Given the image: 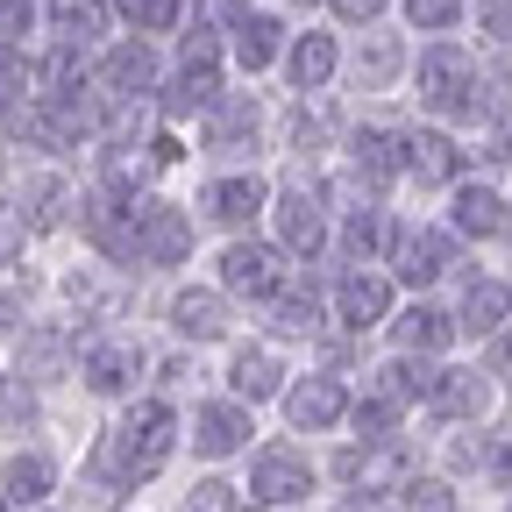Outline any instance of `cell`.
<instances>
[{
    "label": "cell",
    "mask_w": 512,
    "mask_h": 512,
    "mask_svg": "<svg viewBox=\"0 0 512 512\" xmlns=\"http://www.w3.org/2000/svg\"><path fill=\"white\" fill-rule=\"evenodd\" d=\"M171 441H178V420L164 399H143L136 413H128L107 441H100V477L107 484H143L171 463Z\"/></svg>",
    "instance_id": "cell-1"
},
{
    "label": "cell",
    "mask_w": 512,
    "mask_h": 512,
    "mask_svg": "<svg viewBox=\"0 0 512 512\" xmlns=\"http://www.w3.org/2000/svg\"><path fill=\"white\" fill-rule=\"evenodd\" d=\"M214 100H221V43H214V29H192L185 50H178V72H171L164 114L178 121V114H200V107H214Z\"/></svg>",
    "instance_id": "cell-2"
},
{
    "label": "cell",
    "mask_w": 512,
    "mask_h": 512,
    "mask_svg": "<svg viewBox=\"0 0 512 512\" xmlns=\"http://www.w3.org/2000/svg\"><path fill=\"white\" fill-rule=\"evenodd\" d=\"M477 79V64H470V50L463 43H427L420 50V64H413V86H420V107H434V114H448L456 107V93Z\"/></svg>",
    "instance_id": "cell-3"
},
{
    "label": "cell",
    "mask_w": 512,
    "mask_h": 512,
    "mask_svg": "<svg viewBox=\"0 0 512 512\" xmlns=\"http://www.w3.org/2000/svg\"><path fill=\"white\" fill-rule=\"evenodd\" d=\"M221 285L242 292V299H278L285 292V242H228L221 256Z\"/></svg>",
    "instance_id": "cell-4"
},
{
    "label": "cell",
    "mask_w": 512,
    "mask_h": 512,
    "mask_svg": "<svg viewBox=\"0 0 512 512\" xmlns=\"http://www.w3.org/2000/svg\"><path fill=\"white\" fill-rule=\"evenodd\" d=\"M306 491H313V463L299 456V448H285V441H271L264 456L249 463V498L256 505H292Z\"/></svg>",
    "instance_id": "cell-5"
},
{
    "label": "cell",
    "mask_w": 512,
    "mask_h": 512,
    "mask_svg": "<svg viewBox=\"0 0 512 512\" xmlns=\"http://www.w3.org/2000/svg\"><path fill=\"white\" fill-rule=\"evenodd\" d=\"M93 86H100L107 100H143V93L157 86V57H150V43H143V36H136V43H114V50L100 57Z\"/></svg>",
    "instance_id": "cell-6"
},
{
    "label": "cell",
    "mask_w": 512,
    "mask_h": 512,
    "mask_svg": "<svg viewBox=\"0 0 512 512\" xmlns=\"http://www.w3.org/2000/svg\"><path fill=\"white\" fill-rule=\"evenodd\" d=\"M249 441V413L235 406V399H214V406H192V448L200 456H235V448Z\"/></svg>",
    "instance_id": "cell-7"
},
{
    "label": "cell",
    "mask_w": 512,
    "mask_h": 512,
    "mask_svg": "<svg viewBox=\"0 0 512 512\" xmlns=\"http://www.w3.org/2000/svg\"><path fill=\"white\" fill-rule=\"evenodd\" d=\"M143 363H150V356H143L136 342H93V349H86V363H79V377L93 384V392H107V399H114V392H128V384L143 377Z\"/></svg>",
    "instance_id": "cell-8"
},
{
    "label": "cell",
    "mask_w": 512,
    "mask_h": 512,
    "mask_svg": "<svg viewBox=\"0 0 512 512\" xmlns=\"http://www.w3.org/2000/svg\"><path fill=\"white\" fill-rule=\"evenodd\" d=\"M335 36H320V29H306V36H292L285 43V79L299 86V93H320V86H328L335 79Z\"/></svg>",
    "instance_id": "cell-9"
},
{
    "label": "cell",
    "mask_w": 512,
    "mask_h": 512,
    "mask_svg": "<svg viewBox=\"0 0 512 512\" xmlns=\"http://www.w3.org/2000/svg\"><path fill=\"white\" fill-rule=\"evenodd\" d=\"M285 413H292V427L320 434V427H335V420H349V392H342L335 377H306L299 392L285 399Z\"/></svg>",
    "instance_id": "cell-10"
},
{
    "label": "cell",
    "mask_w": 512,
    "mask_h": 512,
    "mask_svg": "<svg viewBox=\"0 0 512 512\" xmlns=\"http://www.w3.org/2000/svg\"><path fill=\"white\" fill-rule=\"evenodd\" d=\"M192 249V221L164 200H143V264H178Z\"/></svg>",
    "instance_id": "cell-11"
},
{
    "label": "cell",
    "mask_w": 512,
    "mask_h": 512,
    "mask_svg": "<svg viewBox=\"0 0 512 512\" xmlns=\"http://www.w3.org/2000/svg\"><path fill=\"white\" fill-rule=\"evenodd\" d=\"M406 171L427 178V185H456V178H463L456 136H441V128H420V136H406Z\"/></svg>",
    "instance_id": "cell-12"
},
{
    "label": "cell",
    "mask_w": 512,
    "mask_h": 512,
    "mask_svg": "<svg viewBox=\"0 0 512 512\" xmlns=\"http://www.w3.org/2000/svg\"><path fill=\"white\" fill-rule=\"evenodd\" d=\"M427 406H434L441 420H477V413L491 406V384H484L477 370H434V392H427Z\"/></svg>",
    "instance_id": "cell-13"
},
{
    "label": "cell",
    "mask_w": 512,
    "mask_h": 512,
    "mask_svg": "<svg viewBox=\"0 0 512 512\" xmlns=\"http://www.w3.org/2000/svg\"><path fill=\"white\" fill-rule=\"evenodd\" d=\"M448 264H456V235H441V228L399 235V278H406V285H434Z\"/></svg>",
    "instance_id": "cell-14"
},
{
    "label": "cell",
    "mask_w": 512,
    "mask_h": 512,
    "mask_svg": "<svg viewBox=\"0 0 512 512\" xmlns=\"http://www.w3.org/2000/svg\"><path fill=\"white\" fill-rule=\"evenodd\" d=\"M278 242H285L292 256H313L320 242H328V221H320V200H313V192H285V200H278Z\"/></svg>",
    "instance_id": "cell-15"
},
{
    "label": "cell",
    "mask_w": 512,
    "mask_h": 512,
    "mask_svg": "<svg viewBox=\"0 0 512 512\" xmlns=\"http://www.w3.org/2000/svg\"><path fill=\"white\" fill-rule=\"evenodd\" d=\"M349 157H356V171H363L370 185H384V178L406 171V136H399V128H356Z\"/></svg>",
    "instance_id": "cell-16"
},
{
    "label": "cell",
    "mask_w": 512,
    "mask_h": 512,
    "mask_svg": "<svg viewBox=\"0 0 512 512\" xmlns=\"http://www.w3.org/2000/svg\"><path fill=\"white\" fill-rule=\"evenodd\" d=\"M264 178H221V185H207V214L221 221V228H249L256 214H264Z\"/></svg>",
    "instance_id": "cell-17"
},
{
    "label": "cell",
    "mask_w": 512,
    "mask_h": 512,
    "mask_svg": "<svg viewBox=\"0 0 512 512\" xmlns=\"http://www.w3.org/2000/svg\"><path fill=\"white\" fill-rule=\"evenodd\" d=\"M456 328H463V320H448L441 306H406L399 313V349L406 356H441L448 342H456Z\"/></svg>",
    "instance_id": "cell-18"
},
{
    "label": "cell",
    "mask_w": 512,
    "mask_h": 512,
    "mask_svg": "<svg viewBox=\"0 0 512 512\" xmlns=\"http://www.w3.org/2000/svg\"><path fill=\"white\" fill-rule=\"evenodd\" d=\"M335 306H342V328H356V335H363V328H377V320L392 313V285H384V278H363V271H356V278H342Z\"/></svg>",
    "instance_id": "cell-19"
},
{
    "label": "cell",
    "mask_w": 512,
    "mask_h": 512,
    "mask_svg": "<svg viewBox=\"0 0 512 512\" xmlns=\"http://www.w3.org/2000/svg\"><path fill=\"white\" fill-rule=\"evenodd\" d=\"M114 0H50V29L64 36V43H93V36H107L114 29Z\"/></svg>",
    "instance_id": "cell-20"
},
{
    "label": "cell",
    "mask_w": 512,
    "mask_h": 512,
    "mask_svg": "<svg viewBox=\"0 0 512 512\" xmlns=\"http://www.w3.org/2000/svg\"><path fill=\"white\" fill-rule=\"evenodd\" d=\"M278 57H285V22L278 15H249L235 29V64L242 72H264V64H278Z\"/></svg>",
    "instance_id": "cell-21"
},
{
    "label": "cell",
    "mask_w": 512,
    "mask_h": 512,
    "mask_svg": "<svg viewBox=\"0 0 512 512\" xmlns=\"http://www.w3.org/2000/svg\"><path fill=\"white\" fill-rule=\"evenodd\" d=\"M392 242H399V235H392V221H384L377 207H356L349 228H342V256H349V264H377Z\"/></svg>",
    "instance_id": "cell-22"
},
{
    "label": "cell",
    "mask_w": 512,
    "mask_h": 512,
    "mask_svg": "<svg viewBox=\"0 0 512 512\" xmlns=\"http://www.w3.org/2000/svg\"><path fill=\"white\" fill-rule=\"evenodd\" d=\"M207 114H214V121H207V143H214V150H235V143L256 136V100H242V93H221Z\"/></svg>",
    "instance_id": "cell-23"
},
{
    "label": "cell",
    "mask_w": 512,
    "mask_h": 512,
    "mask_svg": "<svg viewBox=\"0 0 512 512\" xmlns=\"http://www.w3.org/2000/svg\"><path fill=\"white\" fill-rule=\"evenodd\" d=\"M456 228L463 235H498L505 228V200H498L491 185H463L456 178Z\"/></svg>",
    "instance_id": "cell-24"
},
{
    "label": "cell",
    "mask_w": 512,
    "mask_h": 512,
    "mask_svg": "<svg viewBox=\"0 0 512 512\" xmlns=\"http://www.w3.org/2000/svg\"><path fill=\"white\" fill-rule=\"evenodd\" d=\"M505 313H512V285H498V278H477V285L463 292V328H470V335H491V328H505Z\"/></svg>",
    "instance_id": "cell-25"
},
{
    "label": "cell",
    "mask_w": 512,
    "mask_h": 512,
    "mask_svg": "<svg viewBox=\"0 0 512 512\" xmlns=\"http://www.w3.org/2000/svg\"><path fill=\"white\" fill-rule=\"evenodd\" d=\"M228 384H235V399H278V356L271 349H242L235 356V370H228Z\"/></svg>",
    "instance_id": "cell-26"
},
{
    "label": "cell",
    "mask_w": 512,
    "mask_h": 512,
    "mask_svg": "<svg viewBox=\"0 0 512 512\" xmlns=\"http://www.w3.org/2000/svg\"><path fill=\"white\" fill-rule=\"evenodd\" d=\"M171 328L192 335V342H214L221 335V299L214 292H178L171 299Z\"/></svg>",
    "instance_id": "cell-27"
},
{
    "label": "cell",
    "mask_w": 512,
    "mask_h": 512,
    "mask_svg": "<svg viewBox=\"0 0 512 512\" xmlns=\"http://www.w3.org/2000/svg\"><path fill=\"white\" fill-rule=\"evenodd\" d=\"M50 484H57V470H50L43 456H15V463H8V498L36 505V498H50Z\"/></svg>",
    "instance_id": "cell-28"
},
{
    "label": "cell",
    "mask_w": 512,
    "mask_h": 512,
    "mask_svg": "<svg viewBox=\"0 0 512 512\" xmlns=\"http://www.w3.org/2000/svg\"><path fill=\"white\" fill-rule=\"evenodd\" d=\"M256 8L249 0H192V29H214V36H235Z\"/></svg>",
    "instance_id": "cell-29"
},
{
    "label": "cell",
    "mask_w": 512,
    "mask_h": 512,
    "mask_svg": "<svg viewBox=\"0 0 512 512\" xmlns=\"http://www.w3.org/2000/svg\"><path fill=\"white\" fill-rule=\"evenodd\" d=\"M406 22L420 36H448V29L463 22V0H406Z\"/></svg>",
    "instance_id": "cell-30"
},
{
    "label": "cell",
    "mask_w": 512,
    "mask_h": 512,
    "mask_svg": "<svg viewBox=\"0 0 512 512\" xmlns=\"http://www.w3.org/2000/svg\"><path fill=\"white\" fill-rule=\"evenodd\" d=\"M114 8L136 22V29H171V22L185 15V0H114Z\"/></svg>",
    "instance_id": "cell-31"
},
{
    "label": "cell",
    "mask_w": 512,
    "mask_h": 512,
    "mask_svg": "<svg viewBox=\"0 0 512 512\" xmlns=\"http://www.w3.org/2000/svg\"><path fill=\"white\" fill-rule=\"evenodd\" d=\"M249 505H256V498H249V491H235V484H200L185 512H249Z\"/></svg>",
    "instance_id": "cell-32"
},
{
    "label": "cell",
    "mask_w": 512,
    "mask_h": 512,
    "mask_svg": "<svg viewBox=\"0 0 512 512\" xmlns=\"http://www.w3.org/2000/svg\"><path fill=\"white\" fill-rule=\"evenodd\" d=\"M29 79H36V72L22 64V43H0V100H15Z\"/></svg>",
    "instance_id": "cell-33"
},
{
    "label": "cell",
    "mask_w": 512,
    "mask_h": 512,
    "mask_svg": "<svg viewBox=\"0 0 512 512\" xmlns=\"http://www.w3.org/2000/svg\"><path fill=\"white\" fill-rule=\"evenodd\" d=\"M406 512H456V498H448V484H434V477H427V484L413 477V484H406Z\"/></svg>",
    "instance_id": "cell-34"
},
{
    "label": "cell",
    "mask_w": 512,
    "mask_h": 512,
    "mask_svg": "<svg viewBox=\"0 0 512 512\" xmlns=\"http://www.w3.org/2000/svg\"><path fill=\"white\" fill-rule=\"evenodd\" d=\"M477 29L491 43H512V0H477Z\"/></svg>",
    "instance_id": "cell-35"
},
{
    "label": "cell",
    "mask_w": 512,
    "mask_h": 512,
    "mask_svg": "<svg viewBox=\"0 0 512 512\" xmlns=\"http://www.w3.org/2000/svg\"><path fill=\"white\" fill-rule=\"evenodd\" d=\"M356 72H363V86H384V79L399 72V50H392V43H370V57L356 64Z\"/></svg>",
    "instance_id": "cell-36"
},
{
    "label": "cell",
    "mask_w": 512,
    "mask_h": 512,
    "mask_svg": "<svg viewBox=\"0 0 512 512\" xmlns=\"http://www.w3.org/2000/svg\"><path fill=\"white\" fill-rule=\"evenodd\" d=\"M29 22H36L29 0H0V43H22V36H29Z\"/></svg>",
    "instance_id": "cell-37"
},
{
    "label": "cell",
    "mask_w": 512,
    "mask_h": 512,
    "mask_svg": "<svg viewBox=\"0 0 512 512\" xmlns=\"http://www.w3.org/2000/svg\"><path fill=\"white\" fill-rule=\"evenodd\" d=\"M15 249H22V214H15V207H0V264H8Z\"/></svg>",
    "instance_id": "cell-38"
},
{
    "label": "cell",
    "mask_w": 512,
    "mask_h": 512,
    "mask_svg": "<svg viewBox=\"0 0 512 512\" xmlns=\"http://www.w3.org/2000/svg\"><path fill=\"white\" fill-rule=\"evenodd\" d=\"M328 8H335L342 22H377V15H384V0H328Z\"/></svg>",
    "instance_id": "cell-39"
},
{
    "label": "cell",
    "mask_w": 512,
    "mask_h": 512,
    "mask_svg": "<svg viewBox=\"0 0 512 512\" xmlns=\"http://www.w3.org/2000/svg\"><path fill=\"white\" fill-rule=\"evenodd\" d=\"M342 512H406V505H384V491H363V498H349Z\"/></svg>",
    "instance_id": "cell-40"
},
{
    "label": "cell",
    "mask_w": 512,
    "mask_h": 512,
    "mask_svg": "<svg viewBox=\"0 0 512 512\" xmlns=\"http://www.w3.org/2000/svg\"><path fill=\"white\" fill-rule=\"evenodd\" d=\"M0 406H8V413H29V406H36V399H29V384H22V377H15V384H8V392H0Z\"/></svg>",
    "instance_id": "cell-41"
},
{
    "label": "cell",
    "mask_w": 512,
    "mask_h": 512,
    "mask_svg": "<svg viewBox=\"0 0 512 512\" xmlns=\"http://www.w3.org/2000/svg\"><path fill=\"white\" fill-rule=\"evenodd\" d=\"M491 157H498V164H512V121H498V143H491Z\"/></svg>",
    "instance_id": "cell-42"
},
{
    "label": "cell",
    "mask_w": 512,
    "mask_h": 512,
    "mask_svg": "<svg viewBox=\"0 0 512 512\" xmlns=\"http://www.w3.org/2000/svg\"><path fill=\"white\" fill-rule=\"evenodd\" d=\"M491 470H498V484H512V434L498 441V463H491Z\"/></svg>",
    "instance_id": "cell-43"
},
{
    "label": "cell",
    "mask_w": 512,
    "mask_h": 512,
    "mask_svg": "<svg viewBox=\"0 0 512 512\" xmlns=\"http://www.w3.org/2000/svg\"><path fill=\"white\" fill-rule=\"evenodd\" d=\"M498 377H512V328H505V342H498Z\"/></svg>",
    "instance_id": "cell-44"
},
{
    "label": "cell",
    "mask_w": 512,
    "mask_h": 512,
    "mask_svg": "<svg viewBox=\"0 0 512 512\" xmlns=\"http://www.w3.org/2000/svg\"><path fill=\"white\" fill-rule=\"evenodd\" d=\"M0 512H8V505H0Z\"/></svg>",
    "instance_id": "cell-45"
}]
</instances>
